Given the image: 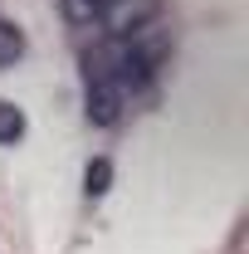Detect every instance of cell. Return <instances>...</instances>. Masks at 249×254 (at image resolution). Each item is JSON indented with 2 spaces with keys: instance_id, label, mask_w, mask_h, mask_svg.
<instances>
[{
  "instance_id": "6da1fadb",
  "label": "cell",
  "mask_w": 249,
  "mask_h": 254,
  "mask_svg": "<svg viewBox=\"0 0 249 254\" xmlns=\"http://www.w3.org/2000/svg\"><path fill=\"white\" fill-rule=\"evenodd\" d=\"M83 108H88L93 127H118V118H123V88H118L103 49L83 54Z\"/></svg>"
},
{
  "instance_id": "7a4b0ae2",
  "label": "cell",
  "mask_w": 249,
  "mask_h": 254,
  "mask_svg": "<svg viewBox=\"0 0 249 254\" xmlns=\"http://www.w3.org/2000/svg\"><path fill=\"white\" fill-rule=\"evenodd\" d=\"M161 10H166V0H108L103 5V25L113 30V39H127V34L156 25Z\"/></svg>"
},
{
  "instance_id": "3957f363",
  "label": "cell",
  "mask_w": 249,
  "mask_h": 254,
  "mask_svg": "<svg viewBox=\"0 0 249 254\" xmlns=\"http://www.w3.org/2000/svg\"><path fill=\"white\" fill-rule=\"evenodd\" d=\"M59 5H63V20L68 25H98L108 0H59Z\"/></svg>"
},
{
  "instance_id": "277c9868",
  "label": "cell",
  "mask_w": 249,
  "mask_h": 254,
  "mask_svg": "<svg viewBox=\"0 0 249 254\" xmlns=\"http://www.w3.org/2000/svg\"><path fill=\"white\" fill-rule=\"evenodd\" d=\"M20 54H25V34L15 30L10 20H0V68L20 64Z\"/></svg>"
},
{
  "instance_id": "5b68a950",
  "label": "cell",
  "mask_w": 249,
  "mask_h": 254,
  "mask_svg": "<svg viewBox=\"0 0 249 254\" xmlns=\"http://www.w3.org/2000/svg\"><path fill=\"white\" fill-rule=\"evenodd\" d=\"M108 181H113V161H108V157L88 161V176H83V190H88V195H103V190H108Z\"/></svg>"
},
{
  "instance_id": "8992f818",
  "label": "cell",
  "mask_w": 249,
  "mask_h": 254,
  "mask_svg": "<svg viewBox=\"0 0 249 254\" xmlns=\"http://www.w3.org/2000/svg\"><path fill=\"white\" fill-rule=\"evenodd\" d=\"M20 137H25V113L0 103V142H20Z\"/></svg>"
}]
</instances>
